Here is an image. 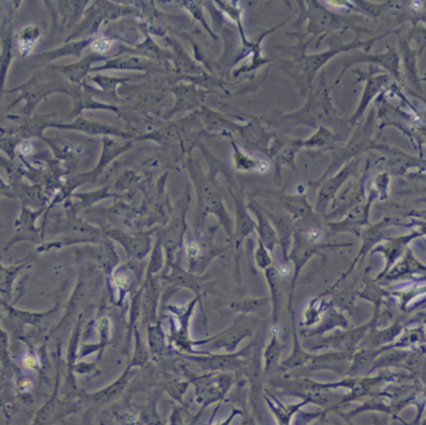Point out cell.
Masks as SVG:
<instances>
[{"label": "cell", "instance_id": "5bb4252c", "mask_svg": "<svg viewBox=\"0 0 426 425\" xmlns=\"http://www.w3.org/2000/svg\"><path fill=\"white\" fill-rule=\"evenodd\" d=\"M134 145V141H125V142H119V141L113 140L110 137H104L103 139V154L100 156L99 162L95 167L94 170L89 171L86 174H81V175L75 176L74 182H73V187L84 184V182H89V181L96 180V177L104 172L105 169L113 162V161L118 157V156L124 154L126 151L130 150Z\"/></svg>", "mask_w": 426, "mask_h": 425}, {"label": "cell", "instance_id": "603a6c76", "mask_svg": "<svg viewBox=\"0 0 426 425\" xmlns=\"http://www.w3.org/2000/svg\"><path fill=\"white\" fill-rule=\"evenodd\" d=\"M194 115L204 126V130L211 134H222L228 139L232 137V134L237 132L239 125L227 119L226 116L218 114L216 111L209 110L206 106H201L199 110L194 111Z\"/></svg>", "mask_w": 426, "mask_h": 425}, {"label": "cell", "instance_id": "484cf974", "mask_svg": "<svg viewBox=\"0 0 426 425\" xmlns=\"http://www.w3.org/2000/svg\"><path fill=\"white\" fill-rule=\"evenodd\" d=\"M264 275H266L268 287L271 290L273 328H277L278 325H279L281 313H282L283 297H284L287 278H284L278 273L276 265H273L272 267H269L268 270L264 271Z\"/></svg>", "mask_w": 426, "mask_h": 425}, {"label": "cell", "instance_id": "44dd1931", "mask_svg": "<svg viewBox=\"0 0 426 425\" xmlns=\"http://www.w3.org/2000/svg\"><path fill=\"white\" fill-rule=\"evenodd\" d=\"M0 41H1V53H0V99L4 93L5 80L6 74L9 70L10 64L14 59L15 54V36L13 33L11 19L5 16L1 28H0Z\"/></svg>", "mask_w": 426, "mask_h": 425}, {"label": "cell", "instance_id": "6da1fadb", "mask_svg": "<svg viewBox=\"0 0 426 425\" xmlns=\"http://www.w3.org/2000/svg\"><path fill=\"white\" fill-rule=\"evenodd\" d=\"M201 150L209 161V174L204 172L199 162L192 157H189L186 162L189 177L194 182L197 194V221L194 230H202L206 217L213 215L217 217L219 225L224 227L229 238H232L233 221L224 206V196L216 179L218 174L217 167L213 164L212 154L204 146H201Z\"/></svg>", "mask_w": 426, "mask_h": 425}, {"label": "cell", "instance_id": "f6af8a7d", "mask_svg": "<svg viewBox=\"0 0 426 425\" xmlns=\"http://www.w3.org/2000/svg\"><path fill=\"white\" fill-rule=\"evenodd\" d=\"M329 139H331V135L328 134L327 130L321 127L316 135H313L308 140L303 141V149L304 147H319V146L324 145Z\"/></svg>", "mask_w": 426, "mask_h": 425}, {"label": "cell", "instance_id": "e0dca14e", "mask_svg": "<svg viewBox=\"0 0 426 425\" xmlns=\"http://www.w3.org/2000/svg\"><path fill=\"white\" fill-rule=\"evenodd\" d=\"M103 70H126V71H142V73H165L164 68L155 64L154 61H147L144 58L134 56H110L108 61H105L104 65L96 66L91 73Z\"/></svg>", "mask_w": 426, "mask_h": 425}, {"label": "cell", "instance_id": "52a82bcc", "mask_svg": "<svg viewBox=\"0 0 426 425\" xmlns=\"http://www.w3.org/2000/svg\"><path fill=\"white\" fill-rule=\"evenodd\" d=\"M214 164H216L217 170L221 171L222 174L226 175V179H227L228 184H229V194L232 196L233 204H234V216H236L234 230H233L231 241H232V245L236 248H239L243 245V242L246 241V238L252 235L253 232H256V226L257 225L249 215L247 204L244 201V187H243V185L236 186L234 180H233V176H231V172L226 167V165H223L221 161L214 159Z\"/></svg>", "mask_w": 426, "mask_h": 425}, {"label": "cell", "instance_id": "ffe728a7", "mask_svg": "<svg viewBox=\"0 0 426 425\" xmlns=\"http://www.w3.org/2000/svg\"><path fill=\"white\" fill-rule=\"evenodd\" d=\"M264 194H268L272 196L273 199H276L283 212L291 216L296 222H304V221L316 219L311 206L303 195H286L284 192H276V191H264Z\"/></svg>", "mask_w": 426, "mask_h": 425}, {"label": "cell", "instance_id": "bcb514c9", "mask_svg": "<svg viewBox=\"0 0 426 425\" xmlns=\"http://www.w3.org/2000/svg\"><path fill=\"white\" fill-rule=\"evenodd\" d=\"M23 363H24L26 368H35L38 365V360H35L34 357L26 355L24 360H23Z\"/></svg>", "mask_w": 426, "mask_h": 425}, {"label": "cell", "instance_id": "e575fe53", "mask_svg": "<svg viewBox=\"0 0 426 425\" xmlns=\"http://www.w3.org/2000/svg\"><path fill=\"white\" fill-rule=\"evenodd\" d=\"M146 328H147V340H149L147 343H149V350L151 355H174L172 352H176V350H171L165 343L164 330H162V325L160 320L146 325Z\"/></svg>", "mask_w": 426, "mask_h": 425}, {"label": "cell", "instance_id": "7402d4cb", "mask_svg": "<svg viewBox=\"0 0 426 425\" xmlns=\"http://www.w3.org/2000/svg\"><path fill=\"white\" fill-rule=\"evenodd\" d=\"M142 297H141V322L142 325L154 323L157 318V307H159L160 290L157 278L154 277H145V282L142 287Z\"/></svg>", "mask_w": 426, "mask_h": 425}, {"label": "cell", "instance_id": "7a4b0ae2", "mask_svg": "<svg viewBox=\"0 0 426 425\" xmlns=\"http://www.w3.org/2000/svg\"><path fill=\"white\" fill-rule=\"evenodd\" d=\"M71 88H73V84H69L59 78L49 80V79H46L44 71H39L23 85L6 90V93H15V91L21 93L20 98L13 101L10 107H14L16 104H19L20 101L25 100V106L20 110V115L30 117L33 115L38 104L44 100L46 96L56 94V93L70 95Z\"/></svg>", "mask_w": 426, "mask_h": 425}, {"label": "cell", "instance_id": "4316f807", "mask_svg": "<svg viewBox=\"0 0 426 425\" xmlns=\"http://www.w3.org/2000/svg\"><path fill=\"white\" fill-rule=\"evenodd\" d=\"M231 140V145H232L233 150V165H234V170L238 172H256V174H267L271 170V166L267 161L258 157V156H253L251 154L246 152L244 149L238 145L237 141L234 139H229Z\"/></svg>", "mask_w": 426, "mask_h": 425}, {"label": "cell", "instance_id": "74e56055", "mask_svg": "<svg viewBox=\"0 0 426 425\" xmlns=\"http://www.w3.org/2000/svg\"><path fill=\"white\" fill-rule=\"evenodd\" d=\"M269 298H249V300H237L231 303V308L237 310L242 315H251L253 313H259L268 305Z\"/></svg>", "mask_w": 426, "mask_h": 425}, {"label": "cell", "instance_id": "8d00e7d4", "mask_svg": "<svg viewBox=\"0 0 426 425\" xmlns=\"http://www.w3.org/2000/svg\"><path fill=\"white\" fill-rule=\"evenodd\" d=\"M135 337V348L134 357L130 363V368H135V367H144L150 360V350L145 347L142 338H141V333H140L139 327L134 328Z\"/></svg>", "mask_w": 426, "mask_h": 425}, {"label": "cell", "instance_id": "ee69618b", "mask_svg": "<svg viewBox=\"0 0 426 425\" xmlns=\"http://www.w3.org/2000/svg\"><path fill=\"white\" fill-rule=\"evenodd\" d=\"M90 48L93 49L95 54L106 56V54H108L109 51L114 49L115 39L106 36H96L95 38H93V41H91Z\"/></svg>", "mask_w": 426, "mask_h": 425}, {"label": "cell", "instance_id": "3957f363", "mask_svg": "<svg viewBox=\"0 0 426 425\" xmlns=\"http://www.w3.org/2000/svg\"><path fill=\"white\" fill-rule=\"evenodd\" d=\"M202 295H196L185 308L176 305H166L165 310L167 312L170 320L169 345L176 348V352H185L187 355H202V352L194 350V340L189 335L191 318L194 313V307ZM207 353V352H204Z\"/></svg>", "mask_w": 426, "mask_h": 425}, {"label": "cell", "instance_id": "f35d334b", "mask_svg": "<svg viewBox=\"0 0 426 425\" xmlns=\"http://www.w3.org/2000/svg\"><path fill=\"white\" fill-rule=\"evenodd\" d=\"M90 80L94 84L100 86V89L104 91V94H114L116 95V88L120 85L124 86L125 83L130 81V78H116V76L110 75H95L90 78ZM118 96V95H116Z\"/></svg>", "mask_w": 426, "mask_h": 425}, {"label": "cell", "instance_id": "8992f818", "mask_svg": "<svg viewBox=\"0 0 426 425\" xmlns=\"http://www.w3.org/2000/svg\"><path fill=\"white\" fill-rule=\"evenodd\" d=\"M136 13L131 6H123L109 1H96L85 13L84 19L76 26L74 33L66 39L69 41H84L95 38L101 24L106 21H114L120 16H130Z\"/></svg>", "mask_w": 426, "mask_h": 425}, {"label": "cell", "instance_id": "277c9868", "mask_svg": "<svg viewBox=\"0 0 426 425\" xmlns=\"http://www.w3.org/2000/svg\"><path fill=\"white\" fill-rule=\"evenodd\" d=\"M261 320L254 315H242L237 317L232 325L219 332L218 335L204 340H194V345H209V350H224L226 353H234L238 345L247 338L257 333L261 327Z\"/></svg>", "mask_w": 426, "mask_h": 425}, {"label": "cell", "instance_id": "83f0119b", "mask_svg": "<svg viewBox=\"0 0 426 425\" xmlns=\"http://www.w3.org/2000/svg\"><path fill=\"white\" fill-rule=\"evenodd\" d=\"M53 117H54V114L30 116V117H25V120L18 119L21 121L19 126H14L11 129H0V132H3L5 135L18 136L21 139H30L35 136L41 137L43 131L46 127H49Z\"/></svg>", "mask_w": 426, "mask_h": 425}, {"label": "cell", "instance_id": "60d3db41", "mask_svg": "<svg viewBox=\"0 0 426 425\" xmlns=\"http://www.w3.org/2000/svg\"><path fill=\"white\" fill-rule=\"evenodd\" d=\"M144 180L142 176L139 175L136 171L126 170L115 181L114 189L116 191H128L135 186L139 185Z\"/></svg>", "mask_w": 426, "mask_h": 425}, {"label": "cell", "instance_id": "cb8c5ba5", "mask_svg": "<svg viewBox=\"0 0 426 425\" xmlns=\"http://www.w3.org/2000/svg\"><path fill=\"white\" fill-rule=\"evenodd\" d=\"M70 96L74 100V109L70 114V119L75 120L84 110H109L113 111L115 114H119V115L121 114L118 106L109 105V104L95 100L93 95L83 85H73Z\"/></svg>", "mask_w": 426, "mask_h": 425}, {"label": "cell", "instance_id": "8fae6325", "mask_svg": "<svg viewBox=\"0 0 426 425\" xmlns=\"http://www.w3.org/2000/svg\"><path fill=\"white\" fill-rule=\"evenodd\" d=\"M108 235L113 240L118 241L120 245L124 247L130 258L135 261L144 260L149 255L152 247V235H155V229L151 231H140L135 234H126L123 231L111 230Z\"/></svg>", "mask_w": 426, "mask_h": 425}, {"label": "cell", "instance_id": "d6a6232c", "mask_svg": "<svg viewBox=\"0 0 426 425\" xmlns=\"http://www.w3.org/2000/svg\"><path fill=\"white\" fill-rule=\"evenodd\" d=\"M282 350L283 345L281 340H279V337H278L277 328H273L271 340L266 345L262 355L263 372L266 374L272 373L273 370L276 369L279 365V358L282 355Z\"/></svg>", "mask_w": 426, "mask_h": 425}, {"label": "cell", "instance_id": "b9f144b4", "mask_svg": "<svg viewBox=\"0 0 426 425\" xmlns=\"http://www.w3.org/2000/svg\"><path fill=\"white\" fill-rule=\"evenodd\" d=\"M164 247L161 245L159 238H156V243L154 246V250H152V256H151V260H150L149 266H147V270H146V277H154L157 272L161 270H164Z\"/></svg>", "mask_w": 426, "mask_h": 425}, {"label": "cell", "instance_id": "30bf717a", "mask_svg": "<svg viewBox=\"0 0 426 425\" xmlns=\"http://www.w3.org/2000/svg\"><path fill=\"white\" fill-rule=\"evenodd\" d=\"M161 280L167 282L175 288H187L194 290L196 295H202L206 283L211 280L209 276L194 275L189 271H185L177 262L166 263L162 270V275L160 276Z\"/></svg>", "mask_w": 426, "mask_h": 425}, {"label": "cell", "instance_id": "d4e9b609", "mask_svg": "<svg viewBox=\"0 0 426 425\" xmlns=\"http://www.w3.org/2000/svg\"><path fill=\"white\" fill-rule=\"evenodd\" d=\"M118 53L115 56H139V58H144V59H155L156 61H161V63H166V61L172 59L174 56L169 53V51L161 49L154 39L151 38L149 33L145 29V41L135 46V48H129V46H118Z\"/></svg>", "mask_w": 426, "mask_h": 425}, {"label": "cell", "instance_id": "ac0fdd59", "mask_svg": "<svg viewBox=\"0 0 426 425\" xmlns=\"http://www.w3.org/2000/svg\"><path fill=\"white\" fill-rule=\"evenodd\" d=\"M263 212L266 214L268 220L271 221L274 230L277 232L278 243L282 248L283 262H289L288 255H289V251L292 247L296 221L283 211H271L263 207Z\"/></svg>", "mask_w": 426, "mask_h": 425}, {"label": "cell", "instance_id": "9a60e30c", "mask_svg": "<svg viewBox=\"0 0 426 425\" xmlns=\"http://www.w3.org/2000/svg\"><path fill=\"white\" fill-rule=\"evenodd\" d=\"M238 134L242 139L243 149L249 151H258L268 156L269 145L273 135L269 134L262 125V119L253 117L244 125H239Z\"/></svg>", "mask_w": 426, "mask_h": 425}, {"label": "cell", "instance_id": "f546056e", "mask_svg": "<svg viewBox=\"0 0 426 425\" xmlns=\"http://www.w3.org/2000/svg\"><path fill=\"white\" fill-rule=\"evenodd\" d=\"M91 41H93V38H90V39H84V41H69V43H66L65 46H60L58 49L45 51V53H41V54L35 56L34 58L31 59V61H34V63L39 64V65L48 66V64L51 63V61H58V59L64 58V56H75V58H80V56H81V53H83L88 46H91Z\"/></svg>", "mask_w": 426, "mask_h": 425}, {"label": "cell", "instance_id": "f1b7e54d", "mask_svg": "<svg viewBox=\"0 0 426 425\" xmlns=\"http://www.w3.org/2000/svg\"><path fill=\"white\" fill-rule=\"evenodd\" d=\"M248 210L253 212V215L256 216L257 222H256V232L258 234V240L262 242L263 245L266 246L269 252L277 248L278 236L277 232L274 230L271 221L268 220L267 216L263 212L262 206L257 204L256 201H249L247 204Z\"/></svg>", "mask_w": 426, "mask_h": 425}, {"label": "cell", "instance_id": "d590c367", "mask_svg": "<svg viewBox=\"0 0 426 425\" xmlns=\"http://www.w3.org/2000/svg\"><path fill=\"white\" fill-rule=\"evenodd\" d=\"M170 156L171 155H166L164 150L156 149L152 154L145 156L144 159L140 161L139 169L145 175H155L164 170L165 166L169 165Z\"/></svg>", "mask_w": 426, "mask_h": 425}, {"label": "cell", "instance_id": "9c48e42d", "mask_svg": "<svg viewBox=\"0 0 426 425\" xmlns=\"http://www.w3.org/2000/svg\"><path fill=\"white\" fill-rule=\"evenodd\" d=\"M302 149L303 140L289 139L284 136H273L271 145H269V151H268V157L271 159L274 165L278 180L281 177V170L284 166H287L292 170L298 171L297 165H296V156Z\"/></svg>", "mask_w": 426, "mask_h": 425}, {"label": "cell", "instance_id": "836d02e7", "mask_svg": "<svg viewBox=\"0 0 426 425\" xmlns=\"http://www.w3.org/2000/svg\"><path fill=\"white\" fill-rule=\"evenodd\" d=\"M43 33H44V28L40 26H26L23 29H20L19 33L15 36V41L21 56L31 54L36 43L41 39Z\"/></svg>", "mask_w": 426, "mask_h": 425}, {"label": "cell", "instance_id": "7c38bea8", "mask_svg": "<svg viewBox=\"0 0 426 425\" xmlns=\"http://www.w3.org/2000/svg\"><path fill=\"white\" fill-rule=\"evenodd\" d=\"M49 127H58V129H64V130H74L83 132L89 136H104V137H120L124 140H135V134L128 132V131L121 130L116 126L108 125V124H100L95 121L88 120L84 116L80 115L74 121L68 122V124H56L51 122Z\"/></svg>", "mask_w": 426, "mask_h": 425}, {"label": "cell", "instance_id": "2e32d148", "mask_svg": "<svg viewBox=\"0 0 426 425\" xmlns=\"http://www.w3.org/2000/svg\"><path fill=\"white\" fill-rule=\"evenodd\" d=\"M109 58L110 56H99L93 53L69 65H48V69L63 74L73 85H83L89 73L94 69L93 65L100 61H106Z\"/></svg>", "mask_w": 426, "mask_h": 425}, {"label": "cell", "instance_id": "ab89813d", "mask_svg": "<svg viewBox=\"0 0 426 425\" xmlns=\"http://www.w3.org/2000/svg\"><path fill=\"white\" fill-rule=\"evenodd\" d=\"M176 4L182 6L185 11H189V14L194 16L196 21H199L204 26V29L209 31V36H212L214 41H217V36L211 31L207 21L204 19V6H202L204 4V1H177Z\"/></svg>", "mask_w": 426, "mask_h": 425}, {"label": "cell", "instance_id": "d6986e66", "mask_svg": "<svg viewBox=\"0 0 426 425\" xmlns=\"http://www.w3.org/2000/svg\"><path fill=\"white\" fill-rule=\"evenodd\" d=\"M186 360L194 362L199 365L202 369L211 372H221V370H239L242 367V360L239 358V353H224V355H212V353H202V355H181Z\"/></svg>", "mask_w": 426, "mask_h": 425}, {"label": "cell", "instance_id": "5b68a950", "mask_svg": "<svg viewBox=\"0 0 426 425\" xmlns=\"http://www.w3.org/2000/svg\"><path fill=\"white\" fill-rule=\"evenodd\" d=\"M216 230L217 227L214 230L209 229V231L202 229L194 230L192 236H185V253L189 260V272L194 275H201L216 257L222 255L226 251V248L213 243Z\"/></svg>", "mask_w": 426, "mask_h": 425}, {"label": "cell", "instance_id": "4fadbf2b", "mask_svg": "<svg viewBox=\"0 0 426 425\" xmlns=\"http://www.w3.org/2000/svg\"><path fill=\"white\" fill-rule=\"evenodd\" d=\"M171 93L174 94L176 103L174 107L166 114L167 117H172L174 115L187 112V111L199 110L201 106H204V101L209 91L199 89L194 84H185L180 83L177 85L171 88Z\"/></svg>", "mask_w": 426, "mask_h": 425}, {"label": "cell", "instance_id": "4dcf8cb0", "mask_svg": "<svg viewBox=\"0 0 426 425\" xmlns=\"http://www.w3.org/2000/svg\"><path fill=\"white\" fill-rule=\"evenodd\" d=\"M55 6H50L53 18L55 19L61 16V24L71 28L80 19V16H83L88 1H56Z\"/></svg>", "mask_w": 426, "mask_h": 425}, {"label": "cell", "instance_id": "7bdbcfd3", "mask_svg": "<svg viewBox=\"0 0 426 425\" xmlns=\"http://www.w3.org/2000/svg\"><path fill=\"white\" fill-rule=\"evenodd\" d=\"M254 262L259 270L266 271L274 265L271 252L266 248L261 241L257 240V247L254 250Z\"/></svg>", "mask_w": 426, "mask_h": 425}, {"label": "cell", "instance_id": "ba28073f", "mask_svg": "<svg viewBox=\"0 0 426 425\" xmlns=\"http://www.w3.org/2000/svg\"><path fill=\"white\" fill-rule=\"evenodd\" d=\"M189 195L186 196L184 205L180 207V211L172 217L169 225L164 229H155V236L159 238L161 245L166 251V263L174 262L175 253L177 248L184 246L185 236H186V214L189 210Z\"/></svg>", "mask_w": 426, "mask_h": 425}, {"label": "cell", "instance_id": "1f68e13d", "mask_svg": "<svg viewBox=\"0 0 426 425\" xmlns=\"http://www.w3.org/2000/svg\"><path fill=\"white\" fill-rule=\"evenodd\" d=\"M291 320H292L293 328V350L291 355L288 357L287 360H283L281 365L284 369H293V368H298L301 365L307 364L311 360L314 358L312 355L307 353L306 350H303L301 342L298 340L297 323H296V313L292 310L291 313Z\"/></svg>", "mask_w": 426, "mask_h": 425}]
</instances>
